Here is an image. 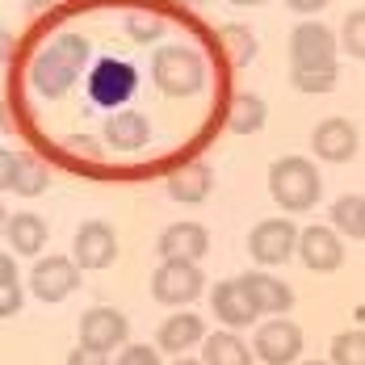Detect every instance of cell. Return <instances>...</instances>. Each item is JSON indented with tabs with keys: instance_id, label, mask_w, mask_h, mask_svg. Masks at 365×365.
I'll use <instances>...</instances> for the list:
<instances>
[{
	"instance_id": "obj_34",
	"label": "cell",
	"mask_w": 365,
	"mask_h": 365,
	"mask_svg": "<svg viewBox=\"0 0 365 365\" xmlns=\"http://www.w3.org/2000/svg\"><path fill=\"white\" fill-rule=\"evenodd\" d=\"M9 282H17V260H13V252H0V286H9Z\"/></svg>"
},
{
	"instance_id": "obj_41",
	"label": "cell",
	"mask_w": 365,
	"mask_h": 365,
	"mask_svg": "<svg viewBox=\"0 0 365 365\" xmlns=\"http://www.w3.org/2000/svg\"><path fill=\"white\" fill-rule=\"evenodd\" d=\"M302 365H324V361H302Z\"/></svg>"
},
{
	"instance_id": "obj_16",
	"label": "cell",
	"mask_w": 365,
	"mask_h": 365,
	"mask_svg": "<svg viewBox=\"0 0 365 365\" xmlns=\"http://www.w3.org/2000/svg\"><path fill=\"white\" fill-rule=\"evenodd\" d=\"M155 248H160V256H173V260H202L210 252V231L202 222H173V227H164Z\"/></svg>"
},
{
	"instance_id": "obj_28",
	"label": "cell",
	"mask_w": 365,
	"mask_h": 365,
	"mask_svg": "<svg viewBox=\"0 0 365 365\" xmlns=\"http://www.w3.org/2000/svg\"><path fill=\"white\" fill-rule=\"evenodd\" d=\"M357 215H361V197L349 193V197H340V202L331 206V227H336L340 235H357Z\"/></svg>"
},
{
	"instance_id": "obj_20",
	"label": "cell",
	"mask_w": 365,
	"mask_h": 365,
	"mask_svg": "<svg viewBox=\"0 0 365 365\" xmlns=\"http://www.w3.org/2000/svg\"><path fill=\"white\" fill-rule=\"evenodd\" d=\"M4 240H9V252L13 256H38L46 248V222L38 215H9Z\"/></svg>"
},
{
	"instance_id": "obj_14",
	"label": "cell",
	"mask_w": 365,
	"mask_h": 365,
	"mask_svg": "<svg viewBox=\"0 0 365 365\" xmlns=\"http://www.w3.org/2000/svg\"><path fill=\"white\" fill-rule=\"evenodd\" d=\"M357 143L361 139H357V126L349 118H324L311 135V147L324 164H349L357 155Z\"/></svg>"
},
{
	"instance_id": "obj_19",
	"label": "cell",
	"mask_w": 365,
	"mask_h": 365,
	"mask_svg": "<svg viewBox=\"0 0 365 365\" xmlns=\"http://www.w3.org/2000/svg\"><path fill=\"white\" fill-rule=\"evenodd\" d=\"M202 361L206 365H252V344H244V336H235L231 328L206 331L202 340Z\"/></svg>"
},
{
	"instance_id": "obj_10",
	"label": "cell",
	"mask_w": 365,
	"mask_h": 365,
	"mask_svg": "<svg viewBox=\"0 0 365 365\" xmlns=\"http://www.w3.org/2000/svg\"><path fill=\"white\" fill-rule=\"evenodd\" d=\"M126 340H130V324L118 307H93L80 315V344L97 353H118Z\"/></svg>"
},
{
	"instance_id": "obj_29",
	"label": "cell",
	"mask_w": 365,
	"mask_h": 365,
	"mask_svg": "<svg viewBox=\"0 0 365 365\" xmlns=\"http://www.w3.org/2000/svg\"><path fill=\"white\" fill-rule=\"evenodd\" d=\"M113 365H164V361H160V349L155 344H122Z\"/></svg>"
},
{
	"instance_id": "obj_9",
	"label": "cell",
	"mask_w": 365,
	"mask_h": 365,
	"mask_svg": "<svg viewBox=\"0 0 365 365\" xmlns=\"http://www.w3.org/2000/svg\"><path fill=\"white\" fill-rule=\"evenodd\" d=\"M80 264L72 256H42L34 269H30V294L38 302H63L68 294L80 286Z\"/></svg>"
},
{
	"instance_id": "obj_33",
	"label": "cell",
	"mask_w": 365,
	"mask_h": 365,
	"mask_svg": "<svg viewBox=\"0 0 365 365\" xmlns=\"http://www.w3.org/2000/svg\"><path fill=\"white\" fill-rule=\"evenodd\" d=\"M286 4H290L294 13H302V17H315V13H324V9H328L331 0H286Z\"/></svg>"
},
{
	"instance_id": "obj_35",
	"label": "cell",
	"mask_w": 365,
	"mask_h": 365,
	"mask_svg": "<svg viewBox=\"0 0 365 365\" xmlns=\"http://www.w3.org/2000/svg\"><path fill=\"white\" fill-rule=\"evenodd\" d=\"M357 240H365V197H361V215H357Z\"/></svg>"
},
{
	"instance_id": "obj_6",
	"label": "cell",
	"mask_w": 365,
	"mask_h": 365,
	"mask_svg": "<svg viewBox=\"0 0 365 365\" xmlns=\"http://www.w3.org/2000/svg\"><path fill=\"white\" fill-rule=\"evenodd\" d=\"M298 248V227L286 219H264L252 227V235H248V252L260 269H277V264H286Z\"/></svg>"
},
{
	"instance_id": "obj_40",
	"label": "cell",
	"mask_w": 365,
	"mask_h": 365,
	"mask_svg": "<svg viewBox=\"0 0 365 365\" xmlns=\"http://www.w3.org/2000/svg\"><path fill=\"white\" fill-rule=\"evenodd\" d=\"M181 4H206V0H181Z\"/></svg>"
},
{
	"instance_id": "obj_23",
	"label": "cell",
	"mask_w": 365,
	"mask_h": 365,
	"mask_svg": "<svg viewBox=\"0 0 365 365\" xmlns=\"http://www.w3.org/2000/svg\"><path fill=\"white\" fill-rule=\"evenodd\" d=\"M46 185H51V168H46V160H38V155H17L13 193H21V197H38Z\"/></svg>"
},
{
	"instance_id": "obj_25",
	"label": "cell",
	"mask_w": 365,
	"mask_h": 365,
	"mask_svg": "<svg viewBox=\"0 0 365 365\" xmlns=\"http://www.w3.org/2000/svg\"><path fill=\"white\" fill-rule=\"evenodd\" d=\"M340 80V68H302V72H290V84L298 93H331Z\"/></svg>"
},
{
	"instance_id": "obj_21",
	"label": "cell",
	"mask_w": 365,
	"mask_h": 365,
	"mask_svg": "<svg viewBox=\"0 0 365 365\" xmlns=\"http://www.w3.org/2000/svg\"><path fill=\"white\" fill-rule=\"evenodd\" d=\"M210 189H215V168H210L206 160H202V164H189V168H181V173L168 181V193H173L181 206H202Z\"/></svg>"
},
{
	"instance_id": "obj_32",
	"label": "cell",
	"mask_w": 365,
	"mask_h": 365,
	"mask_svg": "<svg viewBox=\"0 0 365 365\" xmlns=\"http://www.w3.org/2000/svg\"><path fill=\"white\" fill-rule=\"evenodd\" d=\"M13 177H17V151L0 147V193H9V189H13Z\"/></svg>"
},
{
	"instance_id": "obj_22",
	"label": "cell",
	"mask_w": 365,
	"mask_h": 365,
	"mask_svg": "<svg viewBox=\"0 0 365 365\" xmlns=\"http://www.w3.org/2000/svg\"><path fill=\"white\" fill-rule=\"evenodd\" d=\"M227 122L235 135H256L264 126V101L256 93H235L231 97V110H227Z\"/></svg>"
},
{
	"instance_id": "obj_12",
	"label": "cell",
	"mask_w": 365,
	"mask_h": 365,
	"mask_svg": "<svg viewBox=\"0 0 365 365\" xmlns=\"http://www.w3.org/2000/svg\"><path fill=\"white\" fill-rule=\"evenodd\" d=\"M294 252L302 256V264H307L311 273H336L340 260H344V240L336 235V227L315 222V227L298 231V248H294Z\"/></svg>"
},
{
	"instance_id": "obj_17",
	"label": "cell",
	"mask_w": 365,
	"mask_h": 365,
	"mask_svg": "<svg viewBox=\"0 0 365 365\" xmlns=\"http://www.w3.org/2000/svg\"><path fill=\"white\" fill-rule=\"evenodd\" d=\"M206 340V324H202V315H193V311H177V315H168L160 331H155V349L160 353H173V357H181L189 353L193 344H202Z\"/></svg>"
},
{
	"instance_id": "obj_2",
	"label": "cell",
	"mask_w": 365,
	"mask_h": 365,
	"mask_svg": "<svg viewBox=\"0 0 365 365\" xmlns=\"http://www.w3.org/2000/svg\"><path fill=\"white\" fill-rule=\"evenodd\" d=\"M269 189H273V202L286 210V215H307L319 206V193H324V177L311 160L302 155H282L273 168H269Z\"/></svg>"
},
{
	"instance_id": "obj_27",
	"label": "cell",
	"mask_w": 365,
	"mask_h": 365,
	"mask_svg": "<svg viewBox=\"0 0 365 365\" xmlns=\"http://www.w3.org/2000/svg\"><path fill=\"white\" fill-rule=\"evenodd\" d=\"M340 46H344L349 55L365 59V9H353V13L344 17V26H340Z\"/></svg>"
},
{
	"instance_id": "obj_1",
	"label": "cell",
	"mask_w": 365,
	"mask_h": 365,
	"mask_svg": "<svg viewBox=\"0 0 365 365\" xmlns=\"http://www.w3.org/2000/svg\"><path fill=\"white\" fill-rule=\"evenodd\" d=\"M88 68V38L84 34H55L42 51L34 55V63H30V84H34L42 97H63V93H72L76 80L84 76Z\"/></svg>"
},
{
	"instance_id": "obj_24",
	"label": "cell",
	"mask_w": 365,
	"mask_h": 365,
	"mask_svg": "<svg viewBox=\"0 0 365 365\" xmlns=\"http://www.w3.org/2000/svg\"><path fill=\"white\" fill-rule=\"evenodd\" d=\"M219 42H222V51H227V59H231L235 68L252 63V55H256V34L248 30V26H222V30H219Z\"/></svg>"
},
{
	"instance_id": "obj_38",
	"label": "cell",
	"mask_w": 365,
	"mask_h": 365,
	"mask_svg": "<svg viewBox=\"0 0 365 365\" xmlns=\"http://www.w3.org/2000/svg\"><path fill=\"white\" fill-rule=\"evenodd\" d=\"M4 46H9V42H4V34H0V63H4Z\"/></svg>"
},
{
	"instance_id": "obj_37",
	"label": "cell",
	"mask_w": 365,
	"mask_h": 365,
	"mask_svg": "<svg viewBox=\"0 0 365 365\" xmlns=\"http://www.w3.org/2000/svg\"><path fill=\"white\" fill-rule=\"evenodd\" d=\"M4 222H9V210H4V202H0V235H4Z\"/></svg>"
},
{
	"instance_id": "obj_11",
	"label": "cell",
	"mask_w": 365,
	"mask_h": 365,
	"mask_svg": "<svg viewBox=\"0 0 365 365\" xmlns=\"http://www.w3.org/2000/svg\"><path fill=\"white\" fill-rule=\"evenodd\" d=\"M113 256H118V235H113L110 222L101 219H88L76 227V240H72V260L80 269H110Z\"/></svg>"
},
{
	"instance_id": "obj_15",
	"label": "cell",
	"mask_w": 365,
	"mask_h": 365,
	"mask_svg": "<svg viewBox=\"0 0 365 365\" xmlns=\"http://www.w3.org/2000/svg\"><path fill=\"white\" fill-rule=\"evenodd\" d=\"M147 139H151V126L139 110H110L106 126H101V143L110 151H139V147H147Z\"/></svg>"
},
{
	"instance_id": "obj_7",
	"label": "cell",
	"mask_w": 365,
	"mask_h": 365,
	"mask_svg": "<svg viewBox=\"0 0 365 365\" xmlns=\"http://www.w3.org/2000/svg\"><path fill=\"white\" fill-rule=\"evenodd\" d=\"M302 68H336V34L324 21H302L290 34V72Z\"/></svg>"
},
{
	"instance_id": "obj_4",
	"label": "cell",
	"mask_w": 365,
	"mask_h": 365,
	"mask_svg": "<svg viewBox=\"0 0 365 365\" xmlns=\"http://www.w3.org/2000/svg\"><path fill=\"white\" fill-rule=\"evenodd\" d=\"M206 286V273L197 269V260H173V256H160V269L151 273V298L164 302V307H185L193 302Z\"/></svg>"
},
{
	"instance_id": "obj_31",
	"label": "cell",
	"mask_w": 365,
	"mask_h": 365,
	"mask_svg": "<svg viewBox=\"0 0 365 365\" xmlns=\"http://www.w3.org/2000/svg\"><path fill=\"white\" fill-rule=\"evenodd\" d=\"M68 365H110V353H97L88 344H76L72 353H68Z\"/></svg>"
},
{
	"instance_id": "obj_30",
	"label": "cell",
	"mask_w": 365,
	"mask_h": 365,
	"mask_svg": "<svg viewBox=\"0 0 365 365\" xmlns=\"http://www.w3.org/2000/svg\"><path fill=\"white\" fill-rule=\"evenodd\" d=\"M21 302H26V294L17 282H9V286H0V319H13L17 311H21Z\"/></svg>"
},
{
	"instance_id": "obj_8",
	"label": "cell",
	"mask_w": 365,
	"mask_h": 365,
	"mask_svg": "<svg viewBox=\"0 0 365 365\" xmlns=\"http://www.w3.org/2000/svg\"><path fill=\"white\" fill-rule=\"evenodd\" d=\"M302 353V328L273 315L269 324H260L252 336V357H260L264 365H294Z\"/></svg>"
},
{
	"instance_id": "obj_36",
	"label": "cell",
	"mask_w": 365,
	"mask_h": 365,
	"mask_svg": "<svg viewBox=\"0 0 365 365\" xmlns=\"http://www.w3.org/2000/svg\"><path fill=\"white\" fill-rule=\"evenodd\" d=\"M173 365H206V361H197V357H189V353H181V357H177Z\"/></svg>"
},
{
	"instance_id": "obj_3",
	"label": "cell",
	"mask_w": 365,
	"mask_h": 365,
	"mask_svg": "<svg viewBox=\"0 0 365 365\" xmlns=\"http://www.w3.org/2000/svg\"><path fill=\"white\" fill-rule=\"evenodd\" d=\"M151 76H155L160 93L185 101V97H197V93L206 88L210 68H206V59H202L193 46H160L155 59H151Z\"/></svg>"
},
{
	"instance_id": "obj_13",
	"label": "cell",
	"mask_w": 365,
	"mask_h": 365,
	"mask_svg": "<svg viewBox=\"0 0 365 365\" xmlns=\"http://www.w3.org/2000/svg\"><path fill=\"white\" fill-rule=\"evenodd\" d=\"M210 307H215L219 324H222V328H231V331L252 328L256 319H260V311H256V302L248 298V290H244V282H240V277L219 282V286L210 290Z\"/></svg>"
},
{
	"instance_id": "obj_18",
	"label": "cell",
	"mask_w": 365,
	"mask_h": 365,
	"mask_svg": "<svg viewBox=\"0 0 365 365\" xmlns=\"http://www.w3.org/2000/svg\"><path fill=\"white\" fill-rule=\"evenodd\" d=\"M240 282H244V290H248V298L256 302L260 315H286L294 307V290L273 273H244Z\"/></svg>"
},
{
	"instance_id": "obj_26",
	"label": "cell",
	"mask_w": 365,
	"mask_h": 365,
	"mask_svg": "<svg viewBox=\"0 0 365 365\" xmlns=\"http://www.w3.org/2000/svg\"><path fill=\"white\" fill-rule=\"evenodd\" d=\"M331 361L336 365H365V331H340L331 340Z\"/></svg>"
},
{
	"instance_id": "obj_5",
	"label": "cell",
	"mask_w": 365,
	"mask_h": 365,
	"mask_svg": "<svg viewBox=\"0 0 365 365\" xmlns=\"http://www.w3.org/2000/svg\"><path fill=\"white\" fill-rule=\"evenodd\" d=\"M135 88H139V72L126 59H97L88 68V101L101 110H122V101H130Z\"/></svg>"
},
{
	"instance_id": "obj_39",
	"label": "cell",
	"mask_w": 365,
	"mask_h": 365,
	"mask_svg": "<svg viewBox=\"0 0 365 365\" xmlns=\"http://www.w3.org/2000/svg\"><path fill=\"white\" fill-rule=\"evenodd\" d=\"M231 4H260V0H231Z\"/></svg>"
}]
</instances>
